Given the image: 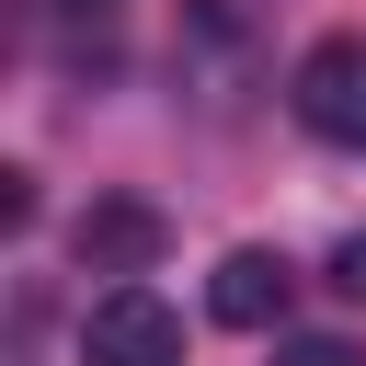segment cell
Masks as SVG:
<instances>
[{"mask_svg": "<svg viewBox=\"0 0 366 366\" xmlns=\"http://www.w3.org/2000/svg\"><path fill=\"white\" fill-rule=\"evenodd\" d=\"M332 286H343V297H366V229H355V240L332 252Z\"/></svg>", "mask_w": 366, "mask_h": 366, "instance_id": "6", "label": "cell"}, {"mask_svg": "<svg viewBox=\"0 0 366 366\" xmlns=\"http://www.w3.org/2000/svg\"><path fill=\"white\" fill-rule=\"evenodd\" d=\"M80 366H183V320H172L149 286H114V297H92V320H80Z\"/></svg>", "mask_w": 366, "mask_h": 366, "instance_id": "2", "label": "cell"}, {"mask_svg": "<svg viewBox=\"0 0 366 366\" xmlns=\"http://www.w3.org/2000/svg\"><path fill=\"white\" fill-rule=\"evenodd\" d=\"M57 11H114V0H57Z\"/></svg>", "mask_w": 366, "mask_h": 366, "instance_id": "7", "label": "cell"}, {"mask_svg": "<svg viewBox=\"0 0 366 366\" xmlns=\"http://www.w3.org/2000/svg\"><path fill=\"white\" fill-rule=\"evenodd\" d=\"M274 366H355V343H332V332H309V343H274Z\"/></svg>", "mask_w": 366, "mask_h": 366, "instance_id": "5", "label": "cell"}, {"mask_svg": "<svg viewBox=\"0 0 366 366\" xmlns=\"http://www.w3.org/2000/svg\"><path fill=\"white\" fill-rule=\"evenodd\" d=\"M286 103H297V126H309V137L366 149V34H320V46L297 57Z\"/></svg>", "mask_w": 366, "mask_h": 366, "instance_id": "1", "label": "cell"}, {"mask_svg": "<svg viewBox=\"0 0 366 366\" xmlns=\"http://www.w3.org/2000/svg\"><path fill=\"white\" fill-rule=\"evenodd\" d=\"M160 240H172V217H160L149 194H92V206H80V229H69L80 274H149V263H160Z\"/></svg>", "mask_w": 366, "mask_h": 366, "instance_id": "3", "label": "cell"}, {"mask_svg": "<svg viewBox=\"0 0 366 366\" xmlns=\"http://www.w3.org/2000/svg\"><path fill=\"white\" fill-rule=\"evenodd\" d=\"M286 297H297L286 252H229V263H217V286H206V309H217L229 332H274V320H286Z\"/></svg>", "mask_w": 366, "mask_h": 366, "instance_id": "4", "label": "cell"}]
</instances>
